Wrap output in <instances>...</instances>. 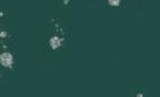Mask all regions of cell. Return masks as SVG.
<instances>
[{"instance_id":"7a4b0ae2","label":"cell","mask_w":160,"mask_h":97,"mask_svg":"<svg viewBox=\"0 0 160 97\" xmlns=\"http://www.w3.org/2000/svg\"><path fill=\"white\" fill-rule=\"evenodd\" d=\"M61 42H62V40L59 39L58 37H53L51 39V46H52V48H54V49H56L58 46H61Z\"/></svg>"},{"instance_id":"6da1fadb","label":"cell","mask_w":160,"mask_h":97,"mask_svg":"<svg viewBox=\"0 0 160 97\" xmlns=\"http://www.w3.org/2000/svg\"><path fill=\"white\" fill-rule=\"evenodd\" d=\"M0 63L2 64L3 66H6V67H9L11 65V63H12V56L9 53L1 54V56H0Z\"/></svg>"},{"instance_id":"3957f363","label":"cell","mask_w":160,"mask_h":97,"mask_svg":"<svg viewBox=\"0 0 160 97\" xmlns=\"http://www.w3.org/2000/svg\"><path fill=\"white\" fill-rule=\"evenodd\" d=\"M120 2V0H109V3L111 6H118Z\"/></svg>"}]
</instances>
